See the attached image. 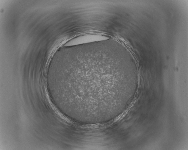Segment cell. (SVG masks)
<instances>
[{
    "mask_svg": "<svg viewBox=\"0 0 188 150\" xmlns=\"http://www.w3.org/2000/svg\"><path fill=\"white\" fill-rule=\"evenodd\" d=\"M66 65L59 68L62 80L76 85L77 98L90 103L106 105L113 102L120 84L129 75L116 52L99 49L89 48L73 53Z\"/></svg>",
    "mask_w": 188,
    "mask_h": 150,
    "instance_id": "6da1fadb",
    "label": "cell"
}]
</instances>
